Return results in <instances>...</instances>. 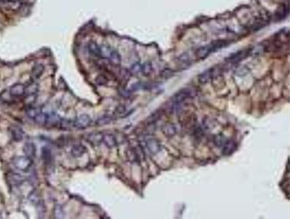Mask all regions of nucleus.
Instances as JSON below:
<instances>
[{
    "label": "nucleus",
    "mask_w": 292,
    "mask_h": 219,
    "mask_svg": "<svg viewBox=\"0 0 292 219\" xmlns=\"http://www.w3.org/2000/svg\"><path fill=\"white\" fill-rule=\"evenodd\" d=\"M195 95V92L193 89L189 88H183L174 95L172 98V105L171 107L173 110H177L188 99L191 98Z\"/></svg>",
    "instance_id": "nucleus-1"
},
{
    "label": "nucleus",
    "mask_w": 292,
    "mask_h": 219,
    "mask_svg": "<svg viewBox=\"0 0 292 219\" xmlns=\"http://www.w3.org/2000/svg\"><path fill=\"white\" fill-rule=\"evenodd\" d=\"M226 44L227 43L225 41H217V42H213V43L209 44V45L200 47V48L197 49L196 54H197V57L200 58V59H205L213 51H216V50L221 48H223Z\"/></svg>",
    "instance_id": "nucleus-2"
},
{
    "label": "nucleus",
    "mask_w": 292,
    "mask_h": 219,
    "mask_svg": "<svg viewBox=\"0 0 292 219\" xmlns=\"http://www.w3.org/2000/svg\"><path fill=\"white\" fill-rule=\"evenodd\" d=\"M33 164V160L29 156H19L13 160V165L16 169L23 172H26L30 169Z\"/></svg>",
    "instance_id": "nucleus-3"
},
{
    "label": "nucleus",
    "mask_w": 292,
    "mask_h": 219,
    "mask_svg": "<svg viewBox=\"0 0 292 219\" xmlns=\"http://www.w3.org/2000/svg\"><path fill=\"white\" fill-rule=\"evenodd\" d=\"M92 120L87 114H82L75 118L73 121V126L79 129H84L91 124Z\"/></svg>",
    "instance_id": "nucleus-4"
},
{
    "label": "nucleus",
    "mask_w": 292,
    "mask_h": 219,
    "mask_svg": "<svg viewBox=\"0 0 292 219\" xmlns=\"http://www.w3.org/2000/svg\"><path fill=\"white\" fill-rule=\"evenodd\" d=\"M145 146L148 151L153 155L157 153L161 149L160 144L156 139L150 138L147 140L145 141Z\"/></svg>",
    "instance_id": "nucleus-5"
},
{
    "label": "nucleus",
    "mask_w": 292,
    "mask_h": 219,
    "mask_svg": "<svg viewBox=\"0 0 292 219\" xmlns=\"http://www.w3.org/2000/svg\"><path fill=\"white\" fill-rule=\"evenodd\" d=\"M26 91V86L23 84L16 83L10 88V93L13 97H19L23 96Z\"/></svg>",
    "instance_id": "nucleus-6"
},
{
    "label": "nucleus",
    "mask_w": 292,
    "mask_h": 219,
    "mask_svg": "<svg viewBox=\"0 0 292 219\" xmlns=\"http://www.w3.org/2000/svg\"><path fill=\"white\" fill-rule=\"evenodd\" d=\"M248 54L249 51H247V50L246 51L245 50V51H238V52L231 55L229 57L227 58V61L229 62H230V63H237V62L243 60Z\"/></svg>",
    "instance_id": "nucleus-7"
},
{
    "label": "nucleus",
    "mask_w": 292,
    "mask_h": 219,
    "mask_svg": "<svg viewBox=\"0 0 292 219\" xmlns=\"http://www.w3.org/2000/svg\"><path fill=\"white\" fill-rule=\"evenodd\" d=\"M103 137H104V134L102 132H93L88 134L87 137V140L91 144L97 146V145H99L100 143L103 142Z\"/></svg>",
    "instance_id": "nucleus-8"
},
{
    "label": "nucleus",
    "mask_w": 292,
    "mask_h": 219,
    "mask_svg": "<svg viewBox=\"0 0 292 219\" xmlns=\"http://www.w3.org/2000/svg\"><path fill=\"white\" fill-rule=\"evenodd\" d=\"M36 146L33 143L28 142L25 143L23 146V152L26 156H29L30 158H34L36 156Z\"/></svg>",
    "instance_id": "nucleus-9"
},
{
    "label": "nucleus",
    "mask_w": 292,
    "mask_h": 219,
    "mask_svg": "<svg viewBox=\"0 0 292 219\" xmlns=\"http://www.w3.org/2000/svg\"><path fill=\"white\" fill-rule=\"evenodd\" d=\"M87 151V149L83 145L77 144L73 146L71 150V154L73 157L79 158L81 157L83 154H85Z\"/></svg>",
    "instance_id": "nucleus-10"
},
{
    "label": "nucleus",
    "mask_w": 292,
    "mask_h": 219,
    "mask_svg": "<svg viewBox=\"0 0 292 219\" xmlns=\"http://www.w3.org/2000/svg\"><path fill=\"white\" fill-rule=\"evenodd\" d=\"M214 76V71L213 69H209L200 74L198 77V80L201 83L205 84L208 83Z\"/></svg>",
    "instance_id": "nucleus-11"
},
{
    "label": "nucleus",
    "mask_w": 292,
    "mask_h": 219,
    "mask_svg": "<svg viewBox=\"0 0 292 219\" xmlns=\"http://www.w3.org/2000/svg\"><path fill=\"white\" fill-rule=\"evenodd\" d=\"M103 143L107 147L110 148H114L117 146V140H116V137L112 134H104Z\"/></svg>",
    "instance_id": "nucleus-12"
},
{
    "label": "nucleus",
    "mask_w": 292,
    "mask_h": 219,
    "mask_svg": "<svg viewBox=\"0 0 292 219\" xmlns=\"http://www.w3.org/2000/svg\"><path fill=\"white\" fill-rule=\"evenodd\" d=\"M176 126L173 124H166L162 127V131L168 137H173L176 133Z\"/></svg>",
    "instance_id": "nucleus-13"
},
{
    "label": "nucleus",
    "mask_w": 292,
    "mask_h": 219,
    "mask_svg": "<svg viewBox=\"0 0 292 219\" xmlns=\"http://www.w3.org/2000/svg\"><path fill=\"white\" fill-rule=\"evenodd\" d=\"M45 70V66L42 64H36L33 66L32 70V76L34 79H38Z\"/></svg>",
    "instance_id": "nucleus-14"
},
{
    "label": "nucleus",
    "mask_w": 292,
    "mask_h": 219,
    "mask_svg": "<svg viewBox=\"0 0 292 219\" xmlns=\"http://www.w3.org/2000/svg\"><path fill=\"white\" fill-rule=\"evenodd\" d=\"M236 148L235 143L231 140H227L222 147L223 153L224 155H230L234 151Z\"/></svg>",
    "instance_id": "nucleus-15"
},
{
    "label": "nucleus",
    "mask_w": 292,
    "mask_h": 219,
    "mask_svg": "<svg viewBox=\"0 0 292 219\" xmlns=\"http://www.w3.org/2000/svg\"><path fill=\"white\" fill-rule=\"evenodd\" d=\"M113 50L107 45H102L99 47V56H102L104 59H110L112 54L113 53Z\"/></svg>",
    "instance_id": "nucleus-16"
},
{
    "label": "nucleus",
    "mask_w": 292,
    "mask_h": 219,
    "mask_svg": "<svg viewBox=\"0 0 292 219\" xmlns=\"http://www.w3.org/2000/svg\"><path fill=\"white\" fill-rule=\"evenodd\" d=\"M9 182L13 185H20L24 181V177L19 174L10 173L9 174Z\"/></svg>",
    "instance_id": "nucleus-17"
},
{
    "label": "nucleus",
    "mask_w": 292,
    "mask_h": 219,
    "mask_svg": "<svg viewBox=\"0 0 292 219\" xmlns=\"http://www.w3.org/2000/svg\"><path fill=\"white\" fill-rule=\"evenodd\" d=\"M139 150L138 148H130L127 150L126 154H127L128 159L132 162H138L140 158V156Z\"/></svg>",
    "instance_id": "nucleus-18"
},
{
    "label": "nucleus",
    "mask_w": 292,
    "mask_h": 219,
    "mask_svg": "<svg viewBox=\"0 0 292 219\" xmlns=\"http://www.w3.org/2000/svg\"><path fill=\"white\" fill-rule=\"evenodd\" d=\"M34 121L37 123L39 125H45L47 124V121H48V114L44 113L42 111H39L36 116L34 118Z\"/></svg>",
    "instance_id": "nucleus-19"
},
{
    "label": "nucleus",
    "mask_w": 292,
    "mask_h": 219,
    "mask_svg": "<svg viewBox=\"0 0 292 219\" xmlns=\"http://www.w3.org/2000/svg\"><path fill=\"white\" fill-rule=\"evenodd\" d=\"M12 135H13L14 140H16V141H20L23 139L24 133L20 127L14 126L12 129Z\"/></svg>",
    "instance_id": "nucleus-20"
},
{
    "label": "nucleus",
    "mask_w": 292,
    "mask_h": 219,
    "mask_svg": "<svg viewBox=\"0 0 292 219\" xmlns=\"http://www.w3.org/2000/svg\"><path fill=\"white\" fill-rule=\"evenodd\" d=\"M226 141L227 140L225 138V137H224V135H222V134H218V135L216 136L214 138L215 145L219 148H222Z\"/></svg>",
    "instance_id": "nucleus-21"
},
{
    "label": "nucleus",
    "mask_w": 292,
    "mask_h": 219,
    "mask_svg": "<svg viewBox=\"0 0 292 219\" xmlns=\"http://www.w3.org/2000/svg\"><path fill=\"white\" fill-rule=\"evenodd\" d=\"M178 61H179L180 65L182 66L183 69L184 68H186L188 66V65H189L190 64V59L187 54H183L182 56H180V58L178 59Z\"/></svg>",
    "instance_id": "nucleus-22"
},
{
    "label": "nucleus",
    "mask_w": 292,
    "mask_h": 219,
    "mask_svg": "<svg viewBox=\"0 0 292 219\" xmlns=\"http://www.w3.org/2000/svg\"><path fill=\"white\" fill-rule=\"evenodd\" d=\"M38 91V85L35 83H32L29 84L27 87H26V91L25 94L27 93L29 94H35Z\"/></svg>",
    "instance_id": "nucleus-23"
},
{
    "label": "nucleus",
    "mask_w": 292,
    "mask_h": 219,
    "mask_svg": "<svg viewBox=\"0 0 292 219\" xmlns=\"http://www.w3.org/2000/svg\"><path fill=\"white\" fill-rule=\"evenodd\" d=\"M88 50L91 54L95 56H99V47L95 42H91L88 45Z\"/></svg>",
    "instance_id": "nucleus-24"
},
{
    "label": "nucleus",
    "mask_w": 292,
    "mask_h": 219,
    "mask_svg": "<svg viewBox=\"0 0 292 219\" xmlns=\"http://www.w3.org/2000/svg\"><path fill=\"white\" fill-rule=\"evenodd\" d=\"M39 111L40 110L39 109L35 108V107H29V108L26 110V115L29 116V118L34 119V118L36 116V115Z\"/></svg>",
    "instance_id": "nucleus-25"
},
{
    "label": "nucleus",
    "mask_w": 292,
    "mask_h": 219,
    "mask_svg": "<svg viewBox=\"0 0 292 219\" xmlns=\"http://www.w3.org/2000/svg\"><path fill=\"white\" fill-rule=\"evenodd\" d=\"M110 60L114 64H119L121 63V56L119 55L118 53L114 51H113V54H112L111 57H110Z\"/></svg>",
    "instance_id": "nucleus-26"
},
{
    "label": "nucleus",
    "mask_w": 292,
    "mask_h": 219,
    "mask_svg": "<svg viewBox=\"0 0 292 219\" xmlns=\"http://www.w3.org/2000/svg\"><path fill=\"white\" fill-rule=\"evenodd\" d=\"M141 72L145 75H149L152 72V66L150 63H145L142 66Z\"/></svg>",
    "instance_id": "nucleus-27"
},
{
    "label": "nucleus",
    "mask_w": 292,
    "mask_h": 219,
    "mask_svg": "<svg viewBox=\"0 0 292 219\" xmlns=\"http://www.w3.org/2000/svg\"><path fill=\"white\" fill-rule=\"evenodd\" d=\"M110 117H102L100 118L98 121H97V124H98L99 126H102V125H105V124H110Z\"/></svg>",
    "instance_id": "nucleus-28"
},
{
    "label": "nucleus",
    "mask_w": 292,
    "mask_h": 219,
    "mask_svg": "<svg viewBox=\"0 0 292 219\" xmlns=\"http://www.w3.org/2000/svg\"><path fill=\"white\" fill-rule=\"evenodd\" d=\"M141 69H142V65L140 64L139 63L135 64L131 68V71L133 74H138L141 72Z\"/></svg>",
    "instance_id": "nucleus-29"
},
{
    "label": "nucleus",
    "mask_w": 292,
    "mask_h": 219,
    "mask_svg": "<svg viewBox=\"0 0 292 219\" xmlns=\"http://www.w3.org/2000/svg\"><path fill=\"white\" fill-rule=\"evenodd\" d=\"M262 52H263V48H262V46H256L251 50L250 54H253L255 55H259L262 54Z\"/></svg>",
    "instance_id": "nucleus-30"
}]
</instances>
